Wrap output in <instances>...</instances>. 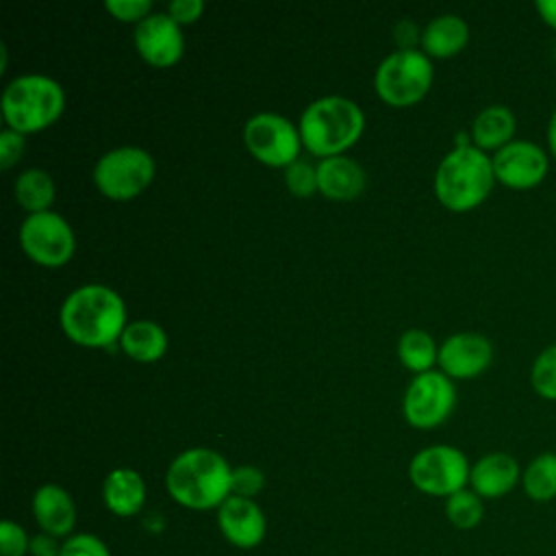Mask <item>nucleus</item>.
Masks as SVG:
<instances>
[{"mask_svg":"<svg viewBox=\"0 0 556 556\" xmlns=\"http://www.w3.org/2000/svg\"><path fill=\"white\" fill-rule=\"evenodd\" d=\"M59 326L63 334L80 348H111L119 343L128 326L126 302L106 285H80L65 295L59 308Z\"/></svg>","mask_w":556,"mask_h":556,"instance_id":"f257e3e1","label":"nucleus"},{"mask_svg":"<svg viewBox=\"0 0 556 556\" xmlns=\"http://www.w3.org/2000/svg\"><path fill=\"white\" fill-rule=\"evenodd\" d=\"M230 463L211 447L180 452L165 471L169 497L189 510L219 508L230 497Z\"/></svg>","mask_w":556,"mask_h":556,"instance_id":"f03ea898","label":"nucleus"},{"mask_svg":"<svg viewBox=\"0 0 556 556\" xmlns=\"http://www.w3.org/2000/svg\"><path fill=\"white\" fill-rule=\"evenodd\" d=\"M298 128L304 150L321 161L345 154L363 137L365 113L345 96H321L306 104Z\"/></svg>","mask_w":556,"mask_h":556,"instance_id":"7ed1b4c3","label":"nucleus"},{"mask_svg":"<svg viewBox=\"0 0 556 556\" xmlns=\"http://www.w3.org/2000/svg\"><path fill=\"white\" fill-rule=\"evenodd\" d=\"M495 182L491 154L473 143L454 146L437 165L434 195L447 211L467 213L491 195Z\"/></svg>","mask_w":556,"mask_h":556,"instance_id":"20e7f679","label":"nucleus"},{"mask_svg":"<svg viewBox=\"0 0 556 556\" xmlns=\"http://www.w3.org/2000/svg\"><path fill=\"white\" fill-rule=\"evenodd\" d=\"M7 128L33 135L50 128L65 111V91L48 74H20L7 83L0 98Z\"/></svg>","mask_w":556,"mask_h":556,"instance_id":"39448f33","label":"nucleus"},{"mask_svg":"<svg viewBox=\"0 0 556 556\" xmlns=\"http://www.w3.org/2000/svg\"><path fill=\"white\" fill-rule=\"evenodd\" d=\"M434 80V65L419 48L389 52L374 72L376 96L393 106L406 109L421 102Z\"/></svg>","mask_w":556,"mask_h":556,"instance_id":"423d86ee","label":"nucleus"},{"mask_svg":"<svg viewBox=\"0 0 556 556\" xmlns=\"http://www.w3.org/2000/svg\"><path fill=\"white\" fill-rule=\"evenodd\" d=\"M156 176L154 156L139 146H119L106 150L93 165L96 189L113 200L128 202L141 195Z\"/></svg>","mask_w":556,"mask_h":556,"instance_id":"0eeeda50","label":"nucleus"},{"mask_svg":"<svg viewBox=\"0 0 556 556\" xmlns=\"http://www.w3.org/2000/svg\"><path fill=\"white\" fill-rule=\"evenodd\" d=\"M471 465L454 445L437 443L419 450L408 463V478L413 486L432 497H450L469 486Z\"/></svg>","mask_w":556,"mask_h":556,"instance_id":"6e6552de","label":"nucleus"},{"mask_svg":"<svg viewBox=\"0 0 556 556\" xmlns=\"http://www.w3.org/2000/svg\"><path fill=\"white\" fill-rule=\"evenodd\" d=\"M243 146L258 163L282 169L295 163L304 148L298 124L274 111L248 117L243 124Z\"/></svg>","mask_w":556,"mask_h":556,"instance_id":"1a4fd4ad","label":"nucleus"},{"mask_svg":"<svg viewBox=\"0 0 556 556\" xmlns=\"http://www.w3.org/2000/svg\"><path fill=\"white\" fill-rule=\"evenodd\" d=\"M22 252L39 267L59 269L74 258L76 235L72 224L56 211L26 215L17 232Z\"/></svg>","mask_w":556,"mask_h":556,"instance_id":"9d476101","label":"nucleus"},{"mask_svg":"<svg viewBox=\"0 0 556 556\" xmlns=\"http://www.w3.org/2000/svg\"><path fill=\"white\" fill-rule=\"evenodd\" d=\"M456 408V384L441 369L413 376L402 397L404 419L417 430H432Z\"/></svg>","mask_w":556,"mask_h":556,"instance_id":"9b49d317","label":"nucleus"},{"mask_svg":"<svg viewBox=\"0 0 556 556\" xmlns=\"http://www.w3.org/2000/svg\"><path fill=\"white\" fill-rule=\"evenodd\" d=\"M495 180L508 189L526 191L541 185L549 172L547 152L528 139H513L491 154Z\"/></svg>","mask_w":556,"mask_h":556,"instance_id":"f8f14e48","label":"nucleus"},{"mask_svg":"<svg viewBox=\"0 0 556 556\" xmlns=\"http://www.w3.org/2000/svg\"><path fill=\"white\" fill-rule=\"evenodd\" d=\"M132 46L148 65L167 70L185 54L182 26L176 24L165 11H154L135 26Z\"/></svg>","mask_w":556,"mask_h":556,"instance_id":"ddd939ff","label":"nucleus"},{"mask_svg":"<svg viewBox=\"0 0 556 556\" xmlns=\"http://www.w3.org/2000/svg\"><path fill=\"white\" fill-rule=\"evenodd\" d=\"M493 363V343L489 337L463 330L450 334L439 345V369L452 380H469L484 374Z\"/></svg>","mask_w":556,"mask_h":556,"instance_id":"4468645a","label":"nucleus"},{"mask_svg":"<svg viewBox=\"0 0 556 556\" xmlns=\"http://www.w3.org/2000/svg\"><path fill=\"white\" fill-rule=\"evenodd\" d=\"M217 526L224 539L241 549L256 547L267 530L263 508L254 500L239 495H230L217 508Z\"/></svg>","mask_w":556,"mask_h":556,"instance_id":"2eb2a0df","label":"nucleus"},{"mask_svg":"<svg viewBox=\"0 0 556 556\" xmlns=\"http://www.w3.org/2000/svg\"><path fill=\"white\" fill-rule=\"evenodd\" d=\"M521 467L508 452H489L480 456L469 471V489L482 500H497L521 484Z\"/></svg>","mask_w":556,"mask_h":556,"instance_id":"dca6fc26","label":"nucleus"},{"mask_svg":"<svg viewBox=\"0 0 556 556\" xmlns=\"http://www.w3.org/2000/svg\"><path fill=\"white\" fill-rule=\"evenodd\" d=\"M30 508L41 532L52 534L56 539L72 536V530L76 523V504L70 491L52 482L41 484L33 493Z\"/></svg>","mask_w":556,"mask_h":556,"instance_id":"f3484780","label":"nucleus"},{"mask_svg":"<svg viewBox=\"0 0 556 556\" xmlns=\"http://www.w3.org/2000/svg\"><path fill=\"white\" fill-rule=\"evenodd\" d=\"M317 185L319 193L334 202L354 200L365 191L367 176L358 161L352 156L339 154L328 156L317 163Z\"/></svg>","mask_w":556,"mask_h":556,"instance_id":"a211bd4d","label":"nucleus"},{"mask_svg":"<svg viewBox=\"0 0 556 556\" xmlns=\"http://www.w3.org/2000/svg\"><path fill=\"white\" fill-rule=\"evenodd\" d=\"M469 43V24L456 13H441L432 17L424 30L419 50L430 59H452Z\"/></svg>","mask_w":556,"mask_h":556,"instance_id":"6ab92c4d","label":"nucleus"},{"mask_svg":"<svg viewBox=\"0 0 556 556\" xmlns=\"http://www.w3.org/2000/svg\"><path fill=\"white\" fill-rule=\"evenodd\" d=\"M104 506L117 517H132L146 504V482L130 467H115L102 482Z\"/></svg>","mask_w":556,"mask_h":556,"instance_id":"aec40b11","label":"nucleus"},{"mask_svg":"<svg viewBox=\"0 0 556 556\" xmlns=\"http://www.w3.org/2000/svg\"><path fill=\"white\" fill-rule=\"evenodd\" d=\"M517 117L506 104H489L471 122L469 137L476 148L482 152H497L515 139Z\"/></svg>","mask_w":556,"mask_h":556,"instance_id":"412c9836","label":"nucleus"},{"mask_svg":"<svg viewBox=\"0 0 556 556\" xmlns=\"http://www.w3.org/2000/svg\"><path fill=\"white\" fill-rule=\"evenodd\" d=\"M169 345L167 332L161 324L152 319L128 321L119 337L122 352L135 363H156L165 356Z\"/></svg>","mask_w":556,"mask_h":556,"instance_id":"4be33fe9","label":"nucleus"},{"mask_svg":"<svg viewBox=\"0 0 556 556\" xmlns=\"http://www.w3.org/2000/svg\"><path fill=\"white\" fill-rule=\"evenodd\" d=\"M13 195L15 202L26 211V215L52 211L56 198V185L54 178L41 169V167H28L22 174H17L13 182Z\"/></svg>","mask_w":556,"mask_h":556,"instance_id":"5701e85b","label":"nucleus"},{"mask_svg":"<svg viewBox=\"0 0 556 556\" xmlns=\"http://www.w3.org/2000/svg\"><path fill=\"white\" fill-rule=\"evenodd\" d=\"M397 358L415 376L432 371L439 365V343L428 330L408 328L397 339Z\"/></svg>","mask_w":556,"mask_h":556,"instance_id":"b1692460","label":"nucleus"},{"mask_svg":"<svg viewBox=\"0 0 556 556\" xmlns=\"http://www.w3.org/2000/svg\"><path fill=\"white\" fill-rule=\"evenodd\" d=\"M521 489L532 502L556 497V452H541L523 467Z\"/></svg>","mask_w":556,"mask_h":556,"instance_id":"393cba45","label":"nucleus"},{"mask_svg":"<svg viewBox=\"0 0 556 556\" xmlns=\"http://www.w3.org/2000/svg\"><path fill=\"white\" fill-rule=\"evenodd\" d=\"M445 517L456 530H473L484 517V500L469 486L445 500Z\"/></svg>","mask_w":556,"mask_h":556,"instance_id":"a878e982","label":"nucleus"},{"mask_svg":"<svg viewBox=\"0 0 556 556\" xmlns=\"http://www.w3.org/2000/svg\"><path fill=\"white\" fill-rule=\"evenodd\" d=\"M530 387L539 397L556 402V343L545 345L532 361Z\"/></svg>","mask_w":556,"mask_h":556,"instance_id":"bb28decb","label":"nucleus"},{"mask_svg":"<svg viewBox=\"0 0 556 556\" xmlns=\"http://www.w3.org/2000/svg\"><path fill=\"white\" fill-rule=\"evenodd\" d=\"M285 185H287L289 193L295 198H311V195L319 193L317 165H313L304 159H298L295 163H291L285 169Z\"/></svg>","mask_w":556,"mask_h":556,"instance_id":"cd10ccee","label":"nucleus"},{"mask_svg":"<svg viewBox=\"0 0 556 556\" xmlns=\"http://www.w3.org/2000/svg\"><path fill=\"white\" fill-rule=\"evenodd\" d=\"M265 486V476L258 467L254 465H239L232 467V478H230V495L248 497L254 500Z\"/></svg>","mask_w":556,"mask_h":556,"instance_id":"c85d7f7f","label":"nucleus"},{"mask_svg":"<svg viewBox=\"0 0 556 556\" xmlns=\"http://www.w3.org/2000/svg\"><path fill=\"white\" fill-rule=\"evenodd\" d=\"M104 9L117 22L135 24V26L143 22L150 13H154L150 0H106Z\"/></svg>","mask_w":556,"mask_h":556,"instance_id":"c756f323","label":"nucleus"},{"mask_svg":"<svg viewBox=\"0 0 556 556\" xmlns=\"http://www.w3.org/2000/svg\"><path fill=\"white\" fill-rule=\"evenodd\" d=\"M61 556H111V554L102 539L89 532H78L63 541Z\"/></svg>","mask_w":556,"mask_h":556,"instance_id":"7c9ffc66","label":"nucleus"},{"mask_svg":"<svg viewBox=\"0 0 556 556\" xmlns=\"http://www.w3.org/2000/svg\"><path fill=\"white\" fill-rule=\"evenodd\" d=\"M28 545L30 536L20 523L11 519L0 523V556H24L28 554Z\"/></svg>","mask_w":556,"mask_h":556,"instance_id":"2f4dec72","label":"nucleus"},{"mask_svg":"<svg viewBox=\"0 0 556 556\" xmlns=\"http://www.w3.org/2000/svg\"><path fill=\"white\" fill-rule=\"evenodd\" d=\"M24 150H26V135L4 126L0 132V167L2 169L13 167L22 159Z\"/></svg>","mask_w":556,"mask_h":556,"instance_id":"473e14b6","label":"nucleus"},{"mask_svg":"<svg viewBox=\"0 0 556 556\" xmlns=\"http://www.w3.org/2000/svg\"><path fill=\"white\" fill-rule=\"evenodd\" d=\"M176 24L180 26H187V24H193L202 17L204 13V2L202 0H172L167 4V11H165Z\"/></svg>","mask_w":556,"mask_h":556,"instance_id":"72a5a7b5","label":"nucleus"},{"mask_svg":"<svg viewBox=\"0 0 556 556\" xmlns=\"http://www.w3.org/2000/svg\"><path fill=\"white\" fill-rule=\"evenodd\" d=\"M61 545L56 541V536L46 534V532H37L35 536H30V545H28V554L30 556H61Z\"/></svg>","mask_w":556,"mask_h":556,"instance_id":"f704fd0d","label":"nucleus"},{"mask_svg":"<svg viewBox=\"0 0 556 556\" xmlns=\"http://www.w3.org/2000/svg\"><path fill=\"white\" fill-rule=\"evenodd\" d=\"M534 7H536L539 17H541L549 28L556 30V0H536Z\"/></svg>","mask_w":556,"mask_h":556,"instance_id":"c9c22d12","label":"nucleus"},{"mask_svg":"<svg viewBox=\"0 0 556 556\" xmlns=\"http://www.w3.org/2000/svg\"><path fill=\"white\" fill-rule=\"evenodd\" d=\"M547 150L556 159V109L552 111L549 122H547Z\"/></svg>","mask_w":556,"mask_h":556,"instance_id":"e433bc0d","label":"nucleus"}]
</instances>
